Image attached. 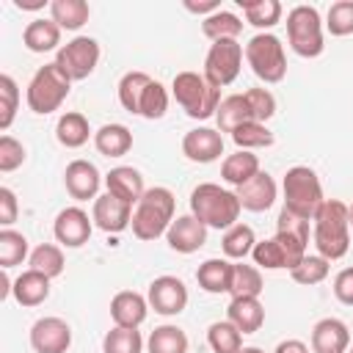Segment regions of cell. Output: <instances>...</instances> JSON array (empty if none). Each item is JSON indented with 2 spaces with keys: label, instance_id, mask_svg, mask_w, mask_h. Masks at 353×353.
Masks as SVG:
<instances>
[{
  "label": "cell",
  "instance_id": "57",
  "mask_svg": "<svg viewBox=\"0 0 353 353\" xmlns=\"http://www.w3.org/2000/svg\"><path fill=\"white\" fill-rule=\"evenodd\" d=\"M350 353H353V347H350Z\"/></svg>",
  "mask_w": 353,
  "mask_h": 353
},
{
  "label": "cell",
  "instance_id": "22",
  "mask_svg": "<svg viewBox=\"0 0 353 353\" xmlns=\"http://www.w3.org/2000/svg\"><path fill=\"white\" fill-rule=\"evenodd\" d=\"M105 188H108V193L124 199L127 204H138L141 196L146 193L143 176H141V171L132 168V165H116V168H110L108 176H105Z\"/></svg>",
  "mask_w": 353,
  "mask_h": 353
},
{
  "label": "cell",
  "instance_id": "28",
  "mask_svg": "<svg viewBox=\"0 0 353 353\" xmlns=\"http://www.w3.org/2000/svg\"><path fill=\"white\" fill-rule=\"evenodd\" d=\"M259 174V157L256 154H251V152H245V149H237L234 154H229L223 163H221V176H223V182H229V185H234V188H240V185H245L251 176H256Z\"/></svg>",
  "mask_w": 353,
  "mask_h": 353
},
{
  "label": "cell",
  "instance_id": "56",
  "mask_svg": "<svg viewBox=\"0 0 353 353\" xmlns=\"http://www.w3.org/2000/svg\"><path fill=\"white\" fill-rule=\"evenodd\" d=\"M347 221H350V229H353V204H347Z\"/></svg>",
  "mask_w": 353,
  "mask_h": 353
},
{
  "label": "cell",
  "instance_id": "1",
  "mask_svg": "<svg viewBox=\"0 0 353 353\" xmlns=\"http://www.w3.org/2000/svg\"><path fill=\"white\" fill-rule=\"evenodd\" d=\"M314 248L320 256L342 259L350 248V221H347V204L339 199H325L320 210L314 212Z\"/></svg>",
  "mask_w": 353,
  "mask_h": 353
},
{
  "label": "cell",
  "instance_id": "33",
  "mask_svg": "<svg viewBox=\"0 0 353 353\" xmlns=\"http://www.w3.org/2000/svg\"><path fill=\"white\" fill-rule=\"evenodd\" d=\"M149 353H188V334L179 325H157L146 339Z\"/></svg>",
  "mask_w": 353,
  "mask_h": 353
},
{
  "label": "cell",
  "instance_id": "4",
  "mask_svg": "<svg viewBox=\"0 0 353 353\" xmlns=\"http://www.w3.org/2000/svg\"><path fill=\"white\" fill-rule=\"evenodd\" d=\"M174 99L179 102V108L190 116V119H210L218 113L221 105V88H215L204 74L199 72H179L171 83Z\"/></svg>",
  "mask_w": 353,
  "mask_h": 353
},
{
  "label": "cell",
  "instance_id": "11",
  "mask_svg": "<svg viewBox=\"0 0 353 353\" xmlns=\"http://www.w3.org/2000/svg\"><path fill=\"white\" fill-rule=\"evenodd\" d=\"M273 237L281 243V248H284V254H287V262H290V270H292V268L306 256V245H309V221L281 207L279 221H276V234H273Z\"/></svg>",
  "mask_w": 353,
  "mask_h": 353
},
{
  "label": "cell",
  "instance_id": "17",
  "mask_svg": "<svg viewBox=\"0 0 353 353\" xmlns=\"http://www.w3.org/2000/svg\"><path fill=\"white\" fill-rule=\"evenodd\" d=\"M165 240H168L171 251H176V254H193V251H199L207 243V226L193 212L190 215H179L168 226Z\"/></svg>",
  "mask_w": 353,
  "mask_h": 353
},
{
  "label": "cell",
  "instance_id": "30",
  "mask_svg": "<svg viewBox=\"0 0 353 353\" xmlns=\"http://www.w3.org/2000/svg\"><path fill=\"white\" fill-rule=\"evenodd\" d=\"M88 135H91V127H88V119L77 110H69L58 119L55 124V138L61 146L66 149H80L83 143H88Z\"/></svg>",
  "mask_w": 353,
  "mask_h": 353
},
{
  "label": "cell",
  "instance_id": "19",
  "mask_svg": "<svg viewBox=\"0 0 353 353\" xmlns=\"http://www.w3.org/2000/svg\"><path fill=\"white\" fill-rule=\"evenodd\" d=\"M234 193H237L243 210H248V212H265V210L273 207V201L279 196V188H276V179L268 171H259L245 185H240Z\"/></svg>",
  "mask_w": 353,
  "mask_h": 353
},
{
  "label": "cell",
  "instance_id": "25",
  "mask_svg": "<svg viewBox=\"0 0 353 353\" xmlns=\"http://www.w3.org/2000/svg\"><path fill=\"white\" fill-rule=\"evenodd\" d=\"M232 276H234V265L229 259H221V256H212V259H204L196 270V281L204 292H212V295H221V292H229L232 290Z\"/></svg>",
  "mask_w": 353,
  "mask_h": 353
},
{
  "label": "cell",
  "instance_id": "50",
  "mask_svg": "<svg viewBox=\"0 0 353 353\" xmlns=\"http://www.w3.org/2000/svg\"><path fill=\"white\" fill-rule=\"evenodd\" d=\"M17 212H19V204H17L14 190L0 188V223H3V229H11V223L17 221Z\"/></svg>",
  "mask_w": 353,
  "mask_h": 353
},
{
  "label": "cell",
  "instance_id": "44",
  "mask_svg": "<svg viewBox=\"0 0 353 353\" xmlns=\"http://www.w3.org/2000/svg\"><path fill=\"white\" fill-rule=\"evenodd\" d=\"M251 256H254V265H259V268H265V270H281V268L290 270L287 254H284V248H281V243H279L276 237L259 240V243L254 245Z\"/></svg>",
  "mask_w": 353,
  "mask_h": 353
},
{
  "label": "cell",
  "instance_id": "10",
  "mask_svg": "<svg viewBox=\"0 0 353 353\" xmlns=\"http://www.w3.org/2000/svg\"><path fill=\"white\" fill-rule=\"evenodd\" d=\"M99 41L91 39V36H74L72 41H66L58 55H55V63L69 74V80H85L97 63H99Z\"/></svg>",
  "mask_w": 353,
  "mask_h": 353
},
{
  "label": "cell",
  "instance_id": "9",
  "mask_svg": "<svg viewBox=\"0 0 353 353\" xmlns=\"http://www.w3.org/2000/svg\"><path fill=\"white\" fill-rule=\"evenodd\" d=\"M243 52L245 50L237 39L212 41L210 50H207V58H204V77L215 88H223V85L234 83L237 74H240V66H243Z\"/></svg>",
  "mask_w": 353,
  "mask_h": 353
},
{
  "label": "cell",
  "instance_id": "7",
  "mask_svg": "<svg viewBox=\"0 0 353 353\" xmlns=\"http://www.w3.org/2000/svg\"><path fill=\"white\" fill-rule=\"evenodd\" d=\"M245 61L262 83H281L287 74L284 44L273 33H256L245 44Z\"/></svg>",
  "mask_w": 353,
  "mask_h": 353
},
{
  "label": "cell",
  "instance_id": "31",
  "mask_svg": "<svg viewBox=\"0 0 353 353\" xmlns=\"http://www.w3.org/2000/svg\"><path fill=\"white\" fill-rule=\"evenodd\" d=\"M91 17V8L85 0H52L50 3V19L58 28L66 30H80Z\"/></svg>",
  "mask_w": 353,
  "mask_h": 353
},
{
  "label": "cell",
  "instance_id": "24",
  "mask_svg": "<svg viewBox=\"0 0 353 353\" xmlns=\"http://www.w3.org/2000/svg\"><path fill=\"white\" fill-rule=\"evenodd\" d=\"M226 320L237 325L240 334H256L265 323V306L259 298H232L226 306Z\"/></svg>",
  "mask_w": 353,
  "mask_h": 353
},
{
  "label": "cell",
  "instance_id": "52",
  "mask_svg": "<svg viewBox=\"0 0 353 353\" xmlns=\"http://www.w3.org/2000/svg\"><path fill=\"white\" fill-rule=\"evenodd\" d=\"M185 8L190 11V14H199V17H210V14H215V11H221V3L218 0H201V3H196V0H185Z\"/></svg>",
  "mask_w": 353,
  "mask_h": 353
},
{
  "label": "cell",
  "instance_id": "40",
  "mask_svg": "<svg viewBox=\"0 0 353 353\" xmlns=\"http://www.w3.org/2000/svg\"><path fill=\"white\" fill-rule=\"evenodd\" d=\"M30 270L44 273L47 279H55L63 273V251L52 243H41L30 251Z\"/></svg>",
  "mask_w": 353,
  "mask_h": 353
},
{
  "label": "cell",
  "instance_id": "21",
  "mask_svg": "<svg viewBox=\"0 0 353 353\" xmlns=\"http://www.w3.org/2000/svg\"><path fill=\"white\" fill-rule=\"evenodd\" d=\"M149 314V301L135 290H121L110 301V317L121 328H138Z\"/></svg>",
  "mask_w": 353,
  "mask_h": 353
},
{
  "label": "cell",
  "instance_id": "15",
  "mask_svg": "<svg viewBox=\"0 0 353 353\" xmlns=\"http://www.w3.org/2000/svg\"><path fill=\"white\" fill-rule=\"evenodd\" d=\"M94 226H99L108 234H119L132 223V204H127L124 199L113 196V193H102L94 199V210H91Z\"/></svg>",
  "mask_w": 353,
  "mask_h": 353
},
{
  "label": "cell",
  "instance_id": "47",
  "mask_svg": "<svg viewBox=\"0 0 353 353\" xmlns=\"http://www.w3.org/2000/svg\"><path fill=\"white\" fill-rule=\"evenodd\" d=\"M325 28L331 36H350L353 33V0H336L328 8Z\"/></svg>",
  "mask_w": 353,
  "mask_h": 353
},
{
  "label": "cell",
  "instance_id": "37",
  "mask_svg": "<svg viewBox=\"0 0 353 353\" xmlns=\"http://www.w3.org/2000/svg\"><path fill=\"white\" fill-rule=\"evenodd\" d=\"M262 287H265V281H262V273H259V268H254V265H245V262L234 265L232 290H229V295H232V298H259Z\"/></svg>",
  "mask_w": 353,
  "mask_h": 353
},
{
  "label": "cell",
  "instance_id": "35",
  "mask_svg": "<svg viewBox=\"0 0 353 353\" xmlns=\"http://www.w3.org/2000/svg\"><path fill=\"white\" fill-rule=\"evenodd\" d=\"M256 245V234L248 223H234L232 229L223 232L221 248L226 254V259H245Z\"/></svg>",
  "mask_w": 353,
  "mask_h": 353
},
{
  "label": "cell",
  "instance_id": "29",
  "mask_svg": "<svg viewBox=\"0 0 353 353\" xmlns=\"http://www.w3.org/2000/svg\"><path fill=\"white\" fill-rule=\"evenodd\" d=\"M215 119H218V130H221V132H229V135H232L240 124L254 121V113H251V108H248L245 94H232V97L221 99Z\"/></svg>",
  "mask_w": 353,
  "mask_h": 353
},
{
  "label": "cell",
  "instance_id": "46",
  "mask_svg": "<svg viewBox=\"0 0 353 353\" xmlns=\"http://www.w3.org/2000/svg\"><path fill=\"white\" fill-rule=\"evenodd\" d=\"M19 108V88L11 74H0V130L6 132Z\"/></svg>",
  "mask_w": 353,
  "mask_h": 353
},
{
  "label": "cell",
  "instance_id": "54",
  "mask_svg": "<svg viewBox=\"0 0 353 353\" xmlns=\"http://www.w3.org/2000/svg\"><path fill=\"white\" fill-rule=\"evenodd\" d=\"M14 6L22 11H39V8H44V0H14Z\"/></svg>",
  "mask_w": 353,
  "mask_h": 353
},
{
  "label": "cell",
  "instance_id": "16",
  "mask_svg": "<svg viewBox=\"0 0 353 353\" xmlns=\"http://www.w3.org/2000/svg\"><path fill=\"white\" fill-rule=\"evenodd\" d=\"M182 154L193 163H212L223 154V135L212 127H196L182 138Z\"/></svg>",
  "mask_w": 353,
  "mask_h": 353
},
{
  "label": "cell",
  "instance_id": "51",
  "mask_svg": "<svg viewBox=\"0 0 353 353\" xmlns=\"http://www.w3.org/2000/svg\"><path fill=\"white\" fill-rule=\"evenodd\" d=\"M334 295L339 303L345 306H353V268H345L336 273L334 279Z\"/></svg>",
  "mask_w": 353,
  "mask_h": 353
},
{
  "label": "cell",
  "instance_id": "49",
  "mask_svg": "<svg viewBox=\"0 0 353 353\" xmlns=\"http://www.w3.org/2000/svg\"><path fill=\"white\" fill-rule=\"evenodd\" d=\"M22 163H25V146L11 135H0V171L3 174L17 171Z\"/></svg>",
  "mask_w": 353,
  "mask_h": 353
},
{
  "label": "cell",
  "instance_id": "38",
  "mask_svg": "<svg viewBox=\"0 0 353 353\" xmlns=\"http://www.w3.org/2000/svg\"><path fill=\"white\" fill-rule=\"evenodd\" d=\"M207 342L215 353H240L243 350V334L229 320H218L207 328Z\"/></svg>",
  "mask_w": 353,
  "mask_h": 353
},
{
  "label": "cell",
  "instance_id": "13",
  "mask_svg": "<svg viewBox=\"0 0 353 353\" xmlns=\"http://www.w3.org/2000/svg\"><path fill=\"white\" fill-rule=\"evenodd\" d=\"M52 232H55V240L66 248H80L88 243L91 232H94V218H88V212L83 207H63L58 215H55V223H52Z\"/></svg>",
  "mask_w": 353,
  "mask_h": 353
},
{
  "label": "cell",
  "instance_id": "14",
  "mask_svg": "<svg viewBox=\"0 0 353 353\" xmlns=\"http://www.w3.org/2000/svg\"><path fill=\"white\" fill-rule=\"evenodd\" d=\"M72 345V328L61 317H39L30 325V347L36 353H66Z\"/></svg>",
  "mask_w": 353,
  "mask_h": 353
},
{
  "label": "cell",
  "instance_id": "55",
  "mask_svg": "<svg viewBox=\"0 0 353 353\" xmlns=\"http://www.w3.org/2000/svg\"><path fill=\"white\" fill-rule=\"evenodd\" d=\"M240 353H265V350H262V347H243Z\"/></svg>",
  "mask_w": 353,
  "mask_h": 353
},
{
  "label": "cell",
  "instance_id": "36",
  "mask_svg": "<svg viewBox=\"0 0 353 353\" xmlns=\"http://www.w3.org/2000/svg\"><path fill=\"white\" fill-rule=\"evenodd\" d=\"M149 83H152V77H149L146 72H127V74L119 80V102H121V108L138 116L141 97H143V91H146Z\"/></svg>",
  "mask_w": 353,
  "mask_h": 353
},
{
  "label": "cell",
  "instance_id": "2",
  "mask_svg": "<svg viewBox=\"0 0 353 353\" xmlns=\"http://www.w3.org/2000/svg\"><path fill=\"white\" fill-rule=\"evenodd\" d=\"M240 199L237 193L215 185L201 182L190 193V212L207 226V229H232L240 218Z\"/></svg>",
  "mask_w": 353,
  "mask_h": 353
},
{
  "label": "cell",
  "instance_id": "39",
  "mask_svg": "<svg viewBox=\"0 0 353 353\" xmlns=\"http://www.w3.org/2000/svg\"><path fill=\"white\" fill-rule=\"evenodd\" d=\"M143 336L138 328H121L113 325L102 339V353H141Z\"/></svg>",
  "mask_w": 353,
  "mask_h": 353
},
{
  "label": "cell",
  "instance_id": "42",
  "mask_svg": "<svg viewBox=\"0 0 353 353\" xmlns=\"http://www.w3.org/2000/svg\"><path fill=\"white\" fill-rule=\"evenodd\" d=\"M292 281L303 284V287H312V284H320L328 279V259L320 256V254H306L292 270H290Z\"/></svg>",
  "mask_w": 353,
  "mask_h": 353
},
{
  "label": "cell",
  "instance_id": "41",
  "mask_svg": "<svg viewBox=\"0 0 353 353\" xmlns=\"http://www.w3.org/2000/svg\"><path fill=\"white\" fill-rule=\"evenodd\" d=\"M28 256V237L17 229H3L0 232V265L3 270L25 262Z\"/></svg>",
  "mask_w": 353,
  "mask_h": 353
},
{
  "label": "cell",
  "instance_id": "23",
  "mask_svg": "<svg viewBox=\"0 0 353 353\" xmlns=\"http://www.w3.org/2000/svg\"><path fill=\"white\" fill-rule=\"evenodd\" d=\"M50 281H52V279H47L44 273L28 268L25 273H19V276L14 279L11 295H14V301H17L19 306H39V303H44V301L50 298Z\"/></svg>",
  "mask_w": 353,
  "mask_h": 353
},
{
  "label": "cell",
  "instance_id": "27",
  "mask_svg": "<svg viewBox=\"0 0 353 353\" xmlns=\"http://www.w3.org/2000/svg\"><path fill=\"white\" fill-rule=\"evenodd\" d=\"M94 146L105 157H124L132 149V132L124 124H102L94 132Z\"/></svg>",
  "mask_w": 353,
  "mask_h": 353
},
{
  "label": "cell",
  "instance_id": "6",
  "mask_svg": "<svg viewBox=\"0 0 353 353\" xmlns=\"http://www.w3.org/2000/svg\"><path fill=\"white\" fill-rule=\"evenodd\" d=\"M281 190H284V210H290L306 221H312L314 212L320 210V204L325 201L320 176L309 165H292L284 174Z\"/></svg>",
  "mask_w": 353,
  "mask_h": 353
},
{
  "label": "cell",
  "instance_id": "20",
  "mask_svg": "<svg viewBox=\"0 0 353 353\" xmlns=\"http://www.w3.org/2000/svg\"><path fill=\"white\" fill-rule=\"evenodd\" d=\"M350 331L336 317H323L312 328V353H347Z\"/></svg>",
  "mask_w": 353,
  "mask_h": 353
},
{
  "label": "cell",
  "instance_id": "45",
  "mask_svg": "<svg viewBox=\"0 0 353 353\" xmlns=\"http://www.w3.org/2000/svg\"><path fill=\"white\" fill-rule=\"evenodd\" d=\"M165 110H168V91L163 88V83H157V80H152L149 85H146V91H143V97H141V108H138V116H143V119H163L165 116Z\"/></svg>",
  "mask_w": 353,
  "mask_h": 353
},
{
  "label": "cell",
  "instance_id": "32",
  "mask_svg": "<svg viewBox=\"0 0 353 353\" xmlns=\"http://www.w3.org/2000/svg\"><path fill=\"white\" fill-rule=\"evenodd\" d=\"M237 6L245 14V22L259 28L262 33H268V28H273L281 19V3L279 0H237Z\"/></svg>",
  "mask_w": 353,
  "mask_h": 353
},
{
  "label": "cell",
  "instance_id": "26",
  "mask_svg": "<svg viewBox=\"0 0 353 353\" xmlns=\"http://www.w3.org/2000/svg\"><path fill=\"white\" fill-rule=\"evenodd\" d=\"M22 41L30 52H50L61 44V28L52 22V19H33L25 25L22 30ZM61 50V47H58Z\"/></svg>",
  "mask_w": 353,
  "mask_h": 353
},
{
  "label": "cell",
  "instance_id": "48",
  "mask_svg": "<svg viewBox=\"0 0 353 353\" xmlns=\"http://www.w3.org/2000/svg\"><path fill=\"white\" fill-rule=\"evenodd\" d=\"M245 99H248V108L254 113V121H268L273 119L276 113V97L268 91V88H248L245 91Z\"/></svg>",
  "mask_w": 353,
  "mask_h": 353
},
{
  "label": "cell",
  "instance_id": "5",
  "mask_svg": "<svg viewBox=\"0 0 353 353\" xmlns=\"http://www.w3.org/2000/svg\"><path fill=\"white\" fill-rule=\"evenodd\" d=\"M69 91H72L69 74L52 61V63H44V66L36 69V74L28 83L25 99H28V108L33 113L47 116V113H52V110H58L63 105V99L69 97Z\"/></svg>",
  "mask_w": 353,
  "mask_h": 353
},
{
  "label": "cell",
  "instance_id": "3",
  "mask_svg": "<svg viewBox=\"0 0 353 353\" xmlns=\"http://www.w3.org/2000/svg\"><path fill=\"white\" fill-rule=\"evenodd\" d=\"M174 207H176V199L168 188H163V185L149 188L132 210V223H130L132 234L138 240L163 237L168 232V226L174 223Z\"/></svg>",
  "mask_w": 353,
  "mask_h": 353
},
{
  "label": "cell",
  "instance_id": "18",
  "mask_svg": "<svg viewBox=\"0 0 353 353\" xmlns=\"http://www.w3.org/2000/svg\"><path fill=\"white\" fill-rule=\"evenodd\" d=\"M63 185L69 190L72 199L77 201H88V199H97L99 193V185H102V176H99V168L88 160H72L63 171Z\"/></svg>",
  "mask_w": 353,
  "mask_h": 353
},
{
  "label": "cell",
  "instance_id": "34",
  "mask_svg": "<svg viewBox=\"0 0 353 353\" xmlns=\"http://www.w3.org/2000/svg\"><path fill=\"white\" fill-rule=\"evenodd\" d=\"M243 30V19L232 11H215L210 14L207 19H201V33L210 39V41H221V39H237Z\"/></svg>",
  "mask_w": 353,
  "mask_h": 353
},
{
  "label": "cell",
  "instance_id": "43",
  "mask_svg": "<svg viewBox=\"0 0 353 353\" xmlns=\"http://www.w3.org/2000/svg\"><path fill=\"white\" fill-rule=\"evenodd\" d=\"M232 141H234L237 149L251 152V149L270 146V143H273V132H270L262 121H245V124H240V127L232 132Z\"/></svg>",
  "mask_w": 353,
  "mask_h": 353
},
{
  "label": "cell",
  "instance_id": "53",
  "mask_svg": "<svg viewBox=\"0 0 353 353\" xmlns=\"http://www.w3.org/2000/svg\"><path fill=\"white\" fill-rule=\"evenodd\" d=\"M273 353H309V345L301 342V339H284V342L276 345Z\"/></svg>",
  "mask_w": 353,
  "mask_h": 353
},
{
  "label": "cell",
  "instance_id": "12",
  "mask_svg": "<svg viewBox=\"0 0 353 353\" xmlns=\"http://www.w3.org/2000/svg\"><path fill=\"white\" fill-rule=\"evenodd\" d=\"M149 306L163 314V317H171V314H179L185 312L188 306V287L182 279L176 276H157L152 284H149V295H146Z\"/></svg>",
  "mask_w": 353,
  "mask_h": 353
},
{
  "label": "cell",
  "instance_id": "8",
  "mask_svg": "<svg viewBox=\"0 0 353 353\" xmlns=\"http://www.w3.org/2000/svg\"><path fill=\"white\" fill-rule=\"evenodd\" d=\"M287 39L295 55L301 58H317L323 44V19L314 6H295L287 14Z\"/></svg>",
  "mask_w": 353,
  "mask_h": 353
}]
</instances>
